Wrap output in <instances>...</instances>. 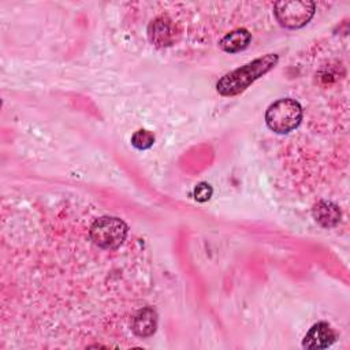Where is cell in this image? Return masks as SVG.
Masks as SVG:
<instances>
[{
    "label": "cell",
    "instance_id": "1",
    "mask_svg": "<svg viewBox=\"0 0 350 350\" xmlns=\"http://www.w3.org/2000/svg\"><path fill=\"white\" fill-rule=\"evenodd\" d=\"M278 62L279 56L276 53H267L261 57H257L253 62L223 75L216 83V90L221 96L239 94L260 77L271 71L278 64Z\"/></svg>",
    "mask_w": 350,
    "mask_h": 350
},
{
    "label": "cell",
    "instance_id": "2",
    "mask_svg": "<svg viewBox=\"0 0 350 350\" xmlns=\"http://www.w3.org/2000/svg\"><path fill=\"white\" fill-rule=\"evenodd\" d=\"M302 120V107L293 98H280L272 103L265 112L267 126L278 133L287 134L295 130Z\"/></svg>",
    "mask_w": 350,
    "mask_h": 350
},
{
    "label": "cell",
    "instance_id": "3",
    "mask_svg": "<svg viewBox=\"0 0 350 350\" xmlns=\"http://www.w3.org/2000/svg\"><path fill=\"white\" fill-rule=\"evenodd\" d=\"M129 232L127 224L116 216H101L93 221L89 237L96 246L104 250L118 249Z\"/></svg>",
    "mask_w": 350,
    "mask_h": 350
},
{
    "label": "cell",
    "instance_id": "4",
    "mask_svg": "<svg viewBox=\"0 0 350 350\" xmlns=\"http://www.w3.org/2000/svg\"><path fill=\"white\" fill-rule=\"evenodd\" d=\"M316 11L313 1L288 0L273 4V14L280 26L286 29H301L310 22Z\"/></svg>",
    "mask_w": 350,
    "mask_h": 350
},
{
    "label": "cell",
    "instance_id": "5",
    "mask_svg": "<svg viewBox=\"0 0 350 350\" xmlns=\"http://www.w3.org/2000/svg\"><path fill=\"white\" fill-rule=\"evenodd\" d=\"M149 41L157 48H165L175 41V26L167 15L154 18L148 26Z\"/></svg>",
    "mask_w": 350,
    "mask_h": 350
},
{
    "label": "cell",
    "instance_id": "6",
    "mask_svg": "<svg viewBox=\"0 0 350 350\" xmlns=\"http://www.w3.org/2000/svg\"><path fill=\"white\" fill-rule=\"evenodd\" d=\"M336 339L335 329L325 321H319L313 324L306 335L304 336L302 346L305 349H327Z\"/></svg>",
    "mask_w": 350,
    "mask_h": 350
},
{
    "label": "cell",
    "instance_id": "7",
    "mask_svg": "<svg viewBox=\"0 0 350 350\" xmlns=\"http://www.w3.org/2000/svg\"><path fill=\"white\" fill-rule=\"evenodd\" d=\"M157 328V313L153 308L145 306L133 317L131 329L139 338H148L156 332Z\"/></svg>",
    "mask_w": 350,
    "mask_h": 350
},
{
    "label": "cell",
    "instance_id": "8",
    "mask_svg": "<svg viewBox=\"0 0 350 350\" xmlns=\"http://www.w3.org/2000/svg\"><path fill=\"white\" fill-rule=\"evenodd\" d=\"M313 219L324 228H332L340 221V209L331 201L320 200L312 208Z\"/></svg>",
    "mask_w": 350,
    "mask_h": 350
},
{
    "label": "cell",
    "instance_id": "9",
    "mask_svg": "<svg viewBox=\"0 0 350 350\" xmlns=\"http://www.w3.org/2000/svg\"><path fill=\"white\" fill-rule=\"evenodd\" d=\"M252 41V34L243 29H235L230 33H227L219 42V46L221 51L227 52V53H237L241 52L243 49H246L249 46Z\"/></svg>",
    "mask_w": 350,
    "mask_h": 350
},
{
    "label": "cell",
    "instance_id": "10",
    "mask_svg": "<svg viewBox=\"0 0 350 350\" xmlns=\"http://www.w3.org/2000/svg\"><path fill=\"white\" fill-rule=\"evenodd\" d=\"M154 144V135L149 130H137L131 135V145L139 150L149 149Z\"/></svg>",
    "mask_w": 350,
    "mask_h": 350
},
{
    "label": "cell",
    "instance_id": "11",
    "mask_svg": "<svg viewBox=\"0 0 350 350\" xmlns=\"http://www.w3.org/2000/svg\"><path fill=\"white\" fill-rule=\"evenodd\" d=\"M212 194H213V189L206 182H201L194 187V200L198 202H205L211 200Z\"/></svg>",
    "mask_w": 350,
    "mask_h": 350
}]
</instances>
